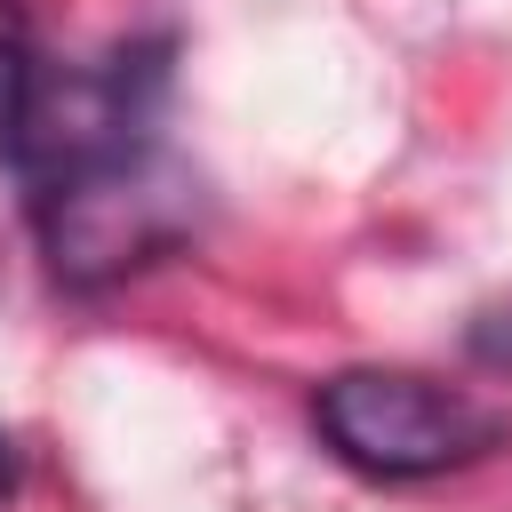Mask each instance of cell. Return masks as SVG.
Here are the masks:
<instances>
[{"instance_id": "1", "label": "cell", "mask_w": 512, "mask_h": 512, "mask_svg": "<svg viewBox=\"0 0 512 512\" xmlns=\"http://www.w3.org/2000/svg\"><path fill=\"white\" fill-rule=\"evenodd\" d=\"M312 424L368 480H432V472L496 456L512 432L496 400L416 376V368H336L312 392Z\"/></svg>"}, {"instance_id": "2", "label": "cell", "mask_w": 512, "mask_h": 512, "mask_svg": "<svg viewBox=\"0 0 512 512\" xmlns=\"http://www.w3.org/2000/svg\"><path fill=\"white\" fill-rule=\"evenodd\" d=\"M24 208H32L40 240H48L56 280L104 288V280H120V272H136V264H152L160 248L184 240L192 184L160 144H128V152H104L88 168L48 176Z\"/></svg>"}, {"instance_id": "3", "label": "cell", "mask_w": 512, "mask_h": 512, "mask_svg": "<svg viewBox=\"0 0 512 512\" xmlns=\"http://www.w3.org/2000/svg\"><path fill=\"white\" fill-rule=\"evenodd\" d=\"M32 32L24 8L0 0V176H16V144H24V96H32Z\"/></svg>"}, {"instance_id": "4", "label": "cell", "mask_w": 512, "mask_h": 512, "mask_svg": "<svg viewBox=\"0 0 512 512\" xmlns=\"http://www.w3.org/2000/svg\"><path fill=\"white\" fill-rule=\"evenodd\" d=\"M16 480H24V456H16V440H8V432H0V504H8V496H16Z\"/></svg>"}]
</instances>
